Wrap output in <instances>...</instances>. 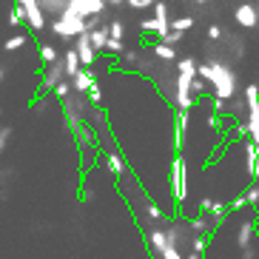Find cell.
Segmentation results:
<instances>
[{"label":"cell","mask_w":259,"mask_h":259,"mask_svg":"<svg viewBox=\"0 0 259 259\" xmlns=\"http://www.w3.org/2000/svg\"><path fill=\"white\" fill-rule=\"evenodd\" d=\"M197 77L199 80H208L213 85V94L217 100H231L236 94V74L234 69H228L225 63L220 60H208V63H197Z\"/></svg>","instance_id":"6da1fadb"},{"label":"cell","mask_w":259,"mask_h":259,"mask_svg":"<svg viewBox=\"0 0 259 259\" xmlns=\"http://www.w3.org/2000/svg\"><path fill=\"white\" fill-rule=\"evenodd\" d=\"M89 29H92L89 20L80 17L77 12H71V9H63L60 15H57V20L52 23V31L54 34H60V37H80V34L89 31Z\"/></svg>","instance_id":"7a4b0ae2"},{"label":"cell","mask_w":259,"mask_h":259,"mask_svg":"<svg viewBox=\"0 0 259 259\" xmlns=\"http://www.w3.org/2000/svg\"><path fill=\"white\" fill-rule=\"evenodd\" d=\"M245 106H248L245 134H251V143L259 145V89L256 85H248L245 89Z\"/></svg>","instance_id":"3957f363"},{"label":"cell","mask_w":259,"mask_h":259,"mask_svg":"<svg viewBox=\"0 0 259 259\" xmlns=\"http://www.w3.org/2000/svg\"><path fill=\"white\" fill-rule=\"evenodd\" d=\"M174 100H177V108L180 111H188L191 106H194V94H191V80L183 74H177V92H174Z\"/></svg>","instance_id":"277c9868"},{"label":"cell","mask_w":259,"mask_h":259,"mask_svg":"<svg viewBox=\"0 0 259 259\" xmlns=\"http://www.w3.org/2000/svg\"><path fill=\"white\" fill-rule=\"evenodd\" d=\"M60 80H66V74H63V63H52V66H46V69H43V80H40V92L43 94L52 92Z\"/></svg>","instance_id":"5b68a950"},{"label":"cell","mask_w":259,"mask_h":259,"mask_svg":"<svg viewBox=\"0 0 259 259\" xmlns=\"http://www.w3.org/2000/svg\"><path fill=\"white\" fill-rule=\"evenodd\" d=\"M234 17L242 29H256V23H259V15H256V9H253V3H239Z\"/></svg>","instance_id":"8992f818"},{"label":"cell","mask_w":259,"mask_h":259,"mask_svg":"<svg viewBox=\"0 0 259 259\" xmlns=\"http://www.w3.org/2000/svg\"><path fill=\"white\" fill-rule=\"evenodd\" d=\"M74 54L80 57V66H92V63L97 60V52H94V49H92V43H89V31H83V34L77 37Z\"/></svg>","instance_id":"52a82bcc"},{"label":"cell","mask_w":259,"mask_h":259,"mask_svg":"<svg viewBox=\"0 0 259 259\" xmlns=\"http://www.w3.org/2000/svg\"><path fill=\"white\" fill-rule=\"evenodd\" d=\"M171 180H174V197L183 199L185 197V160H183V157H177V160H174Z\"/></svg>","instance_id":"ba28073f"},{"label":"cell","mask_w":259,"mask_h":259,"mask_svg":"<svg viewBox=\"0 0 259 259\" xmlns=\"http://www.w3.org/2000/svg\"><path fill=\"white\" fill-rule=\"evenodd\" d=\"M199 208H202V213H205V217H213L217 222H222V217L228 213V205H222L220 199H202V202H199Z\"/></svg>","instance_id":"9c48e42d"},{"label":"cell","mask_w":259,"mask_h":259,"mask_svg":"<svg viewBox=\"0 0 259 259\" xmlns=\"http://www.w3.org/2000/svg\"><path fill=\"white\" fill-rule=\"evenodd\" d=\"M71 80H74V92L77 94H89V89H92V85H97V80H94V74L89 69H80L74 77H71Z\"/></svg>","instance_id":"30bf717a"},{"label":"cell","mask_w":259,"mask_h":259,"mask_svg":"<svg viewBox=\"0 0 259 259\" xmlns=\"http://www.w3.org/2000/svg\"><path fill=\"white\" fill-rule=\"evenodd\" d=\"M80 69H83V66H80V57L74 54V49H69V52L63 54V74H66V77H74Z\"/></svg>","instance_id":"8fae6325"},{"label":"cell","mask_w":259,"mask_h":259,"mask_svg":"<svg viewBox=\"0 0 259 259\" xmlns=\"http://www.w3.org/2000/svg\"><path fill=\"white\" fill-rule=\"evenodd\" d=\"M106 40H108V31H106V29H97V26H94V29H89V43H92V49H94L97 54L103 52Z\"/></svg>","instance_id":"7c38bea8"},{"label":"cell","mask_w":259,"mask_h":259,"mask_svg":"<svg viewBox=\"0 0 259 259\" xmlns=\"http://www.w3.org/2000/svg\"><path fill=\"white\" fill-rule=\"evenodd\" d=\"M177 74L194 80V77H197V60H194V57H183V60H177Z\"/></svg>","instance_id":"4fadbf2b"},{"label":"cell","mask_w":259,"mask_h":259,"mask_svg":"<svg viewBox=\"0 0 259 259\" xmlns=\"http://www.w3.org/2000/svg\"><path fill=\"white\" fill-rule=\"evenodd\" d=\"M106 165H108V171L114 177H120V174H125V160H122L117 151H111V154H106Z\"/></svg>","instance_id":"5bb4252c"},{"label":"cell","mask_w":259,"mask_h":259,"mask_svg":"<svg viewBox=\"0 0 259 259\" xmlns=\"http://www.w3.org/2000/svg\"><path fill=\"white\" fill-rule=\"evenodd\" d=\"M168 29L171 31H180V34H185V31L194 29V17H177V20H168Z\"/></svg>","instance_id":"9a60e30c"},{"label":"cell","mask_w":259,"mask_h":259,"mask_svg":"<svg viewBox=\"0 0 259 259\" xmlns=\"http://www.w3.org/2000/svg\"><path fill=\"white\" fill-rule=\"evenodd\" d=\"M40 3V9H43V15L46 12H54V15H60L63 9L69 6V0H37Z\"/></svg>","instance_id":"2e32d148"},{"label":"cell","mask_w":259,"mask_h":259,"mask_svg":"<svg viewBox=\"0 0 259 259\" xmlns=\"http://www.w3.org/2000/svg\"><path fill=\"white\" fill-rule=\"evenodd\" d=\"M151 52H154V57H160V60H177V52L171 46H162V43H151Z\"/></svg>","instance_id":"e0dca14e"},{"label":"cell","mask_w":259,"mask_h":259,"mask_svg":"<svg viewBox=\"0 0 259 259\" xmlns=\"http://www.w3.org/2000/svg\"><path fill=\"white\" fill-rule=\"evenodd\" d=\"M259 234V228H253V225H242V231H239V248H251L253 236Z\"/></svg>","instance_id":"ac0fdd59"},{"label":"cell","mask_w":259,"mask_h":259,"mask_svg":"<svg viewBox=\"0 0 259 259\" xmlns=\"http://www.w3.org/2000/svg\"><path fill=\"white\" fill-rule=\"evenodd\" d=\"M57 57H60V54H57V49H54V46H49V43H43V46H40V60H43V66L57 63Z\"/></svg>","instance_id":"d6986e66"},{"label":"cell","mask_w":259,"mask_h":259,"mask_svg":"<svg viewBox=\"0 0 259 259\" xmlns=\"http://www.w3.org/2000/svg\"><path fill=\"white\" fill-rule=\"evenodd\" d=\"M26 43H29L26 34H15V37H9L6 43H3V52H17V49H23Z\"/></svg>","instance_id":"ffe728a7"},{"label":"cell","mask_w":259,"mask_h":259,"mask_svg":"<svg viewBox=\"0 0 259 259\" xmlns=\"http://www.w3.org/2000/svg\"><path fill=\"white\" fill-rule=\"evenodd\" d=\"M106 31H108V37L122 40V34H125V23H120V20H111V23L106 26Z\"/></svg>","instance_id":"44dd1931"},{"label":"cell","mask_w":259,"mask_h":259,"mask_svg":"<svg viewBox=\"0 0 259 259\" xmlns=\"http://www.w3.org/2000/svg\"><path fill=\"white\" fill-rule=\"evenodd\" d=\"M26 23V17H23V9L17 6H12V12H9V26H23Z\"/></svg>","instance_id":"7402d4cb"},{"label":"cell","mask_w":259,"mask_h":259,"mask_svg":"<svg viewBox=\"0 0 259 259\" xmlns=\"http://www.w3.org/2000/svg\"><path fill=\"white\" fill-rule=\"evenodd\" d=\"M245 205H253V208H259V185H251V188L245 191Z\"/></svg>","instance_id":"603a6c76"},{"label":"cell","mask_w":259,"mask_h":259,"mask_svg":"<svg viewBox=\"0 0 259 259\" xmlns=\"http://www.w3.org/2000/svg\"><path fill=\"white\" fill-rule=\"evenodd\" d=\"M180 40H183V34H180V31H171V29H168L165 34L160 37V43H162V46H171V49H174Z\"/></svg>","instance_id":"cb8c5ba5"},{"label":"cell","mask_w":259,"mask_h":259,"mask_svg":"<svg viewBox=\"0 0 259 259\" xmlns=\"http://www.w3.org/2000/svg\"><path fill=\"white\" fill-rule=\"evenodd\" d=\"M103 52H108V54H122V52H125V46H122V40L108 37V40H106V46H103Z\"/></svg>","instance_id":"d4e9b609"},{"label":"cell","mask_w":259,"mask_h":259,"mask_svg":"<svg viewBox=\"0 0 259 259\" xmlns=\"http://www.w3.org/2000/svg\"><path fill=\"white\" fill-rule=\"evenodd\" d=\"M52 92H54V97L66 100V97H69V94H71V85L66 83V80H60V83H57V85H54V89H52Z\"/></svg>","instance_id":"484cf974"},{"label":"cell","mask_w":259,"mask_h":259,"mask_svg":"<svg viewBox=\"0 0 259 259\" xmlns=\"http://www.w3.org/2000/svg\"><path fill=\"white\" fill-rule=\"evenodd\" d=\"M191 94H194V97H202V94H205V80L194 77V80H191Z\"/></svg>","instance_id":"4316f807"},{"label":"cell","mask_w":259,"mask_h":259,"mask_svg":"<svg viewBox=\"0 0 259 259\" xmlns=\"http://www.w3.org/2000/svg\"><path fill=\"white\" fill-rule=\"evenodd\" d=\"M194 231H199V234H208V231H211V220H208V217H199V220H194Z\"/></svg>","instance_id":"83f0119b"},{"label":"cell","mask_w":259,"mask_h":259,"mask_svg":"<svg viewBox=\"0 0 259 259\" xmlns=\"http://www.w3.org/2000/svg\"><path fill=\"white\" fill-rule=\"evenodd\" d=\"M154 17H157V20H168V6L165 3H154Z\"/></svg>","instance_id":"f1b7e54d"},{"label":"cell","mask_w":259,"mask_h":259,"mask_svg":"<svg viewBox=\"0 0 259 259\" xmlns=\"http://www.w3.org/2000/svg\"><path fill=\"white\" fill-rule=\"evenodd\" d=\"M125 3H128L131 9H148V6H154L157 0H125Z\"/></svg>","instance_id":"f546056e"},{"label":"cell","mask_w":259,"mask_h":259,"mask_svg":"<svg viewBox=\"0 0 259 259\" xmlns=\"http://www.w3.org/2000/svg\"><path fill=\"white\" fill-rule=\"evenodd\" d=\"M9 137H12V128H0V154L6 151V145H9Z\"/></svg>","instance_id":"4dcf8cb0"},{"label":"cell","mask_w":259,"mask_h":259,"mask_svg":"<svg viewBox=\"0 0 259 259\" xmlns=\"http://www.w3.org/2000/svg\"><path fill=\"white\" fill-rule=\"evenodd\" d=\"M220 37H222V29L217 23H211L208 26V40H220Z\"/></svg>","instance_id":"1f68e13d"},{"label":"cell","mask_w":259,"mask_h":259,"mask_svg":"<svg viewBox=\"0 0 259 259\" xmlns=\"http://www.w3.org/2000/svg\"><path fill=\"white\" fill-rule=\"evenodd\" d=\"M145 208H148V217H151V220H162V211H160L157 205H154V202H148Z\"/></svg>","instance_id":"d6a6232c"},{"label":"cell","mask_w":259,"mask_h":259,"mask_svg":"<svg viewBox=\"0 0 259 259\" xmlns=\"http://www.w3.org/2000/svg\"><path fill=\"white\" fill-rule=\"evenodd\" d=\"M205 251V236H197L194 239V253H202Z\"/></svg>","instance_id":"836d02e7"},{"label":"cell","mask_w":259,"mask_h":259,"mask_svg":"<svg viewBox=\"0 0 259 259\" xmlns=\"http://www.w3.org/2000/svg\"><path fill=\"white\" fill-rule=\"evenodd\" d=\"M122 57H125V63H137V60H140L137 52H122Z\"/></svg>","instance_id":"e575fe53"},{"label":"cell","mask_w":259,"mask_h":259,"mask_svg":"<svg viewBox=\"0 0 259 259\" xmlns=\"http://www.w3.org/2000/svg\"><path fill=\"white\" fill-rule=\"evenodd\" d=\"M122 3H125V0H106V9H108V6L117 9V6H122Z\"/></svg>","instance_id":"d590c367"},{"label":"cell","mask_w":259,"mask_h":259,"mask_svg":"<svg viewBox=\"0 0 259 259\" xmlns=\"http://www.w3.org/2000/svg\"><path fill=\"white\" fill-rule=\"evenodd\" d=\"M242 205H245V199H236V202H231L228 208H234V211H239V208H242Z\"/></svg>","instance_id":"8d00e7d4"},{"label":"cell","mask_w":259,"mask_h":259,"mask_svg":"<svg viewBox=\"0 0 259 259\" xmlns=\"http://www.w3.org/2000/svg\"><path fill=\"white\" fill-rule=\"evenodd\" d=\"M188 259H202V253H194V251H191V256Z\"/></svg>","instance_id":"74e56055"},{"label":"cell","mask_w":259,"mask_h":259,"mask_svg":"<svg viewBox=\"0 0 259 259\" xmlns=\"http://www.w3.org/2000/svg\"><path fill=\"white\" fill-rule=\"evenodd\" d=\"M191 3H197V6H202V3H205V0H191Z\"/></svg>","instance_id":"f35d334b"},{"label":"cell","mask_w":259,"mask_h":259,"mask_svg":"<svg viewBox=\"0 0 259 259\" xmlns=\"http://www.w3.org/2000/svg\"><path fill=\"white\" fill-rule=\"evenodd\" d=\"M3 77H6V71H3V69H0V83H3Z\"/></svg>","instance_id":"ab89813d"},{"label":"cell","mask_w":259,"mask_h":259,"mask_svg":"<svg viewBox=\"0 0 259 259\" xmlns=\"http://www.w3.org/2000/svg\"><path fill=\"white\" fill-rule=\"evenodd\" d=\"M253 9H256V15H259V0H256V6H253Z\"/></svg>","instance_id":"60d3db41"},{"label":"cell","mask_w":259,"mask_h":259,"mask_svg":"<svg viewBox=\"0 0 259 259\" xmlns=\"http://www.w3.org/2000/svg\"><path fill=\"white\" fill-rule=\"evenodd\" d=\"M0 117H3V111H0Z\"/></svg>","instance_id":"b9f144b4"}]
</instances>
